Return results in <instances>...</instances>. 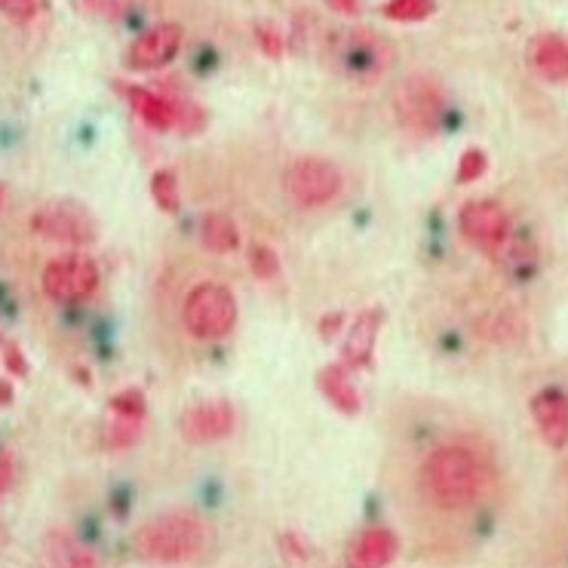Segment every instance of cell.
<instances>
[{
    "mask_svg": "<svg viewBox=\"0 0 568 568\" xmlns=\"http://www.w3.org/2000/svg\"><path fill=\"white\" fill-rule=\"evenodd\" d=\"M422 486L436 507L462 510L486 489V467L474 449L462 443H449L430 452L422 467Z\"/></svg>",
    "mask_w": 568,
    "mask_h": 568,
    "instance_id": "cell-1",
    "label": "cell"
},
{
    "mask_svg": "<svg viewBox=\"0 0 568 568\" xmlns=\"http://www.w3.org/2000/svg\"><path fill=\"white\" fill-rule=\"evenodd\" d=\"M323 59L347 83L369 87L394 65V43L372 28H338L323 40Z\"/></svg>",
    "mask_w": 568,
    "mask_h": 568,
    "instance_id": "cell-2",
    "label": "cell"
},
{
    "mask_svg": "<svg viewBox=\"0 0 568 568\" xmlns=\"http://www.w3.org/2000/svg\"><path fill=\"white\" fill-rule=\"evenodd\" d=\"M210 544L206 523L194 514L175 510L158 519H148L142 529L133 535V550L145 562L158 566H175V562H191L197 559Z\"/></svg>",
    "mask_w": 568,
    "mask_h": 568,
    "instance_id": "cell-3",
    "label": "cell"
},
{
    "mask_svg": "<svg viewBox=\"0 0 568 568\" xmlns=\"http://www.w3.org/2000/svg\"><path fill=\"white\" fill-rule=\"evenodd\" d=\"M182 317H185V329L194 338L203 342L225 338L237 326V298L222 283H197L185 295Z\"/></svg>",
    "mask_w": 568,
    "mask_h": 568,
    "instance_id": "cell-4",
    "label": "cell"
},
{
    "mask_svg": "<svg viewBox=\"0 0 568 568\" xmlns=\"http://www.w3.org/2000/svg\"><path fill=\"white\" fill-rule=\"evenodd\" d=\"M394 114L412 133H434L446 114V93L430 74H409L394 90Z\"/></svg>",
    "mask_w": 568,
    "mask_h": 568,
    "instance_id": "cell-5",
    "label": "cell"
},
{
    "mask_svg": "<svg viewBox=\"0 0 568 568\" xmlns=\"http://www.w3.org/2000/svg\"><path fill=\"white\" fill-rule=\"evenodd\" d=\"M286 194L295 206L317 210L342 194V172L323 158H298L286 170Z\"/></svg>",
    "mask_w": 568,
    "mask_h": 568,
    "instance_id": "cell-6",
    "label": "cell"
},
{
    "mask_svg": "<svg viewBox=\"0 0 568 568\" xmlns=\"http://www.w3.org/2000/svg\"><path fill=\"white\" fill-rule=\"evenodd\" d=\"M31 227L40 237L65 246H90L95 240V219L74 200H53L40 206L31 219Z\"/></svg>",
    "mask_w": 568,
    "mask_h": 568,
    "instance_id": "cell-7",
    "label": "cell"
},
{
    "mask_svg": "<svg viewBox=\"0 0 568 568\" xmlns=\"http://www.w3.org/2000/svg\"><path fill=\"white\" fill-rule=\"evenodd\" d=\"M40 283H43L47 298H53V302H87L95 292V286H99V267L87 255H65V258H55V262L43 267Z\"/></svg>",
    "mask_w": 568,
    "mask_h": 568,
    "instance_id": "cell-8",
    "label": "cell"
},
{
    "mask_svg": "<svg viewBox=\"0 0 568 568\" xmlns=\"http://www.w3.org/2000/svg\"><path fill=\"white\" fill-rule=\"evenodd\" d=\"M458 225H462L464 237L486 252L498 250L507 240V234H510V219H507V212L495 200H470V203H464Z\"/></svg>",
    "mask_w": 568,
    "mask_h": 568,
    "instance_id": "cell-9",
    "label": "cell"
},
{
    "mask_svg": "<svg viewBox=\"0 0 568 568\" xmlns=\"http://www.w3.org/2000/svg\"><path fill=\"white\" fill-rule=\"evenodd\" d=\"M234 424H237V415L227 399H206L182 412L179 430L191 443H215V439H225L234 430Z\"/></svg>",
    "mask_w": 568,
    "mask_h": 568,
    "instance_id": "cell-10",
    "label": "cell"
},
{
    "mask_svg": "<svg viewBox=\"0 0 568 568\" xmlns=\"http://www.w3.org/2000/svg\"><path fill=\"white\" fill-rule=\"evenodd\" d=\"M182 28L172 26H158L145 31L142 38L133 40V47L126 50V68H133V71H154V68H163L166 62L175 59L179 53V47H182Z\"/></svg>",
    "mask_w": 568,
    "mask_h": 568,
    "instance_id": "cell-11",
    "label": "cell"
},
{
    "mask_svg": "<svg viewBox=\"0 0 568 568\" xmlns=\"http://www.w3.org/2000/svg\"><path fill=\"white\" fill-rule=\"evenodd\" d=\"M145 424V397L139 390H123L111 399V418L105 424V446L111 449H130L142 436Z\"/></svg>",
    "mask_w": 568,
    "mask_h": 568,
    "instance_id": "cell-12",
    "label": "cell"
},
{
    "mask_svg": "<svg viewBox=\"0 0 568 568\" xmlns=\"http://www.w3.org/2000/svg\"><path fill=\"white\" fill-rule=\"evenodd\" d=\"M531 418L541 430L550 449H562L568 443V397L559 387H547L531 399Z\"/></svg>",
    "mask_w": 568,
    "mask_h": 568,
    "instance_id": "cell-13",
    "label": "cell"
},
{
    "mask_svg": "<svg viewBox=\"0 0 568 568\" xmlns=\"http://www.w3.org/2000/svg\"><path fill=\"white\" fill-rule=\"evenodd\" d=\"M399 554L397 535L390 529H366L347 547V568H387Z\"/></svg>",
    "mask_w": 568,
    "mask_h": 568,
    "instance_id": "cell-14",
    "label": "cell"
},
{
    "mask_svg": "<svg viewBox=\"0 0 568 568\" xmlns=\"http://www.w3.org/2000/svg\"><path fill=\"white\" fill-rule=\"evenodd\" d=\"M40 568H99V559H95L93 550H87L74 535L55 529L43 538V547H40Z\"/></svg>",
    "mask_w": 568,
    "mask_h": 568,
    "instance_id": "cell-15",
    "label": "cell"
},
{
    "mask_svg": "<svg viewBox=\"0 0 568 568\" xmlns=\"http://www.w3.org/2000/svg\"><path fill=\"white\" fill-rule=\"evenodd\" d=\"M378 329H382V311H363L351 323L342 347L344 366H354V369L369 366L372 354H375V342H378Z\"/></svg>",
    "mask_w": 568,
    "mask_h": 568,
    "instance_id": "cell-16",
    "label": "cell"
},
{
    "mask_svg": "<svg viewBox=\"0 0 568 568\" xmlns=\"http://www.w3.org/2000/svg\"><path fill=\"white\" fill-rule=\"evenodd\" d=\"M531 68L550 83L568 80V43L559 34H538L529 47Z\"/></svg>",
    "mask_w": 568,
    "mask_h": 568,
    "instance_id": "cell-17",
    "label": "cell"
},
{
    "mask_svg": "<svg viewBox=\"0 0 568 568\" xmlns=\"http://www.w3.org/2000/svg\"><path fill=\"white\" fill-rule=\"evenodd\" d=\"M123 95L130 99V105L139 118L145 120L151 130H158V133H166L175 126V102L170 99H163L154 90H145V87H120Z\"/></svg>",
    "mask_w": 568,
    "mask_h": 568,
    "instance_id": "cell-18",
    "label": "cell"
},
{
    "mask_svg": "<svg viewBox=\"0 0 568 568\" xmlns=\"http://www.w3.org/2000/svg\"><path fill=\"white\" fill-rule=\"evenodd\" d=\"M320 390H323V397L329 399L332 406L338 412H344V415H357L359 412V390L354 387V382H351L344 363L320 369Z\"/></svg>",
    "mask_w": 568,
    "mask_h": 568,
    "instance_id": "cell-19",
    "label": "cell"
},
{
    "mask_svg": "<svg viewBox=\"0 0 568 568\" xmlns=\"http://www.w3.org/2000/svg\"><path fill=\"white\" fill-rule=\"evenodd\" d=\"M203 243L212 252H234L240 246V231L234 219L225 212H210L203 219Z\"/></svg>",
    "mask_w": 568,
    "mask_h": 568,
    "instance_id": "cell-20",
    "label": "cell"
},
{
    "mask_svg": "<svg viewBox=\"0 0 568 568\" xmlns=\"http://www.w3.org/2000/svg\"><path fill=\"white\" fill-rule=\"evenodd\" d=\"M436 13V0H387L384 16L390 22H424Z\"/></svg>",
    "mask_w": 568,
    "mask_h": 568,
    "instance_id": "cell-21",
    "label": "cell"
},
{
    "mask_svg": "<svg viewBox=\"0 0 568 568\" xmlns=\"http://www.w3.org/2000/svg\"><path fill=\"white\" fill-rule=\"evenodd\" d=\"M151 197L163 212L179 210V182H175V172L172 170H158L151 179Z\"/></svg>",
    "mask_w": 568,
    "mask_h": 568,
    "instance_id": "cell-22",
    "label": "cell"
},
{
    "mask_svg": "<svg viewBox=\"0 0 568 568\" xmlns=\"http://www.w3.org/2000/svg\"><path fill=\"white\" fill-rule=\"evenodd\" d=\"M250 267L258 280H274L280 274L277 252L265 246V243H255L250 250Z\"/></svg>",
    "mask_w": 568,
    "mask_h": 568,
    "instance_id": "cell-23",
    "label": "cell"
},
{
    "mask_svg": "<svg viewBox=\"0 0 568 568\" xmlns=\"http://www.w3.org/2000/svg\"><path fill=\"white\" fill-rule=\"evenodd\" d=\"M489 170V158H486V151H479V148H467L464 151L462 163H458V182H476V179H483V172Z\"/></svg>",
    "mask_w": 568,
    "mask_h": 568,
    "instance_id": "cell-24",
    "label": "cell"
},
{
    "mask_svg": "<svg viewBox=\"0 0 568 568\" xmlns=\"http://www.w3.org/2000/svg\"><path fill=\"white\" fill-rule=\"evenodd\" d=\"M74 7L93 19H120L126 13V0H74Z\"/></svg>",
    "mask_w": 568,
    "mask_h": 568,
    "instance_id": "cell-25",
    "label": "cell"
},
{
    "mask_svg": "<svg viewBox=\"0 0 568 568\" xmlns=\"http://www.w3.org/2000/svg\"><path fill=\"white\" fill-rule=\"evenodd\" d=\"M255 40H258L262 53L271 55V59H280V55H283V34H280L277 26L258 22V26H255Z\"/></svg>",
    "mask_w": 568,
    "mask_h": 568,
    "instance_id": "cell-26",
    "label": "cell"
},
{
    "mask_svg": "<svg viewBox=\"0 0 568 568\" xmlns=\"http://www.w3.org/2000/svg\"><path fill=\"white\" fill-rule=\"evenodd\" d=\"M40 3L38 0H0V13L7 16V19H13V22H31L34 16H38Z\"/></svg>",
    "mask_w": 568,
    "mask_h": 568,
    "instance_id": "cell-27",
    "label": "cell"
},
{
    "mask_svg": "<svg viewBox=\"0 0 568 568\" xmlns=\"http://www.w3.org/2000/svg\"><path fill=\"white\" fill-rule=\"evenodd\" d=\"M203 111L197 105H191V102H175V126H182L185 133H197L200 126H203Z\"/></svg>",
    "mask_w": 568,
    "mask_h": 568,
    "instance_id": "cell-28",
    "label": "cell"
},
{
    "mask_svg": "<svg viewBox=\"0 0 568 568\" xmlns=\"http://www.w3.org/2000/svg\"><path fill=\"white\" fill-rule=\"evenodd\" d=\"M16 483V462L10 452H0V495L13 489Z\"/></svg>",
    "mask_w": 568,
    "mask_h": 568,
    "instance_id": "cell-29",
    "label": "cell"
},
{
    "mask_svg": "<svg viewBox=\"0 0 568 568\" xmlns=\"http://www.w3.org/2000/svg\"><path fill=\"white\" fill-rule=\"evenodd\" d=\"M3 363H7V369L13 372V375H26L28 372L26 357H22V351H19L16 344H7V347H3Z\"/></svg>",
    "mask_w": 568,
    "mask_h": 568,
    "instance_id": "cell-30",
    "label": "cell"
},
{
    "mask_svg": "<svg viewBox=\"0 0 568 568\" xmlns=\"http://www.w3.org/2000/svg\"><path fill=\"white\" fill-rule=\"evenodd\" d=\"M326 3H329L335 13H342V16H357L359 7H363L359 0H326Z\"/></svg>",
    "mask_w": 568,
    "mask_h": 568,
    "instance_id": "cell-31",
    "label": "cell"
},
{
    "mask_svg": "<svg viewBox=\"0 0 568 568\" xmlns=\"http://www.w3.org/2000/svg\"><path fill=\"white\" fill-rule=\"evenodd\" d=\"M283 547H290L292 559H307V544H302L295 535H283Z\"/></svg>",
    "mask_w": 568,
    "mask_h": 568,
    "instance_id": "cell-32",
    "label": "cell"
},
{
    "mask_svg": "<svg viewBox=\"0 0 568 568\" xmlns=\"http://www.w3.org/2000/svg\"><path fill=\"white\" fill-rule=\"evenodd\" d=\"M13 403V387L10 382H0V406H10Z\"/></svg>",
    "mask_w": 568,
    "mask_h": 568,
    "instance_id": "cell-33",
    "label": "cell"
},
{
    "mask_svg": "<svg viewBox=\"0 0 568 568\" xmlns=\"http://www.w3.org/2000/svg\"><path fill=\"white\" fill-rule=\"evenodd\" d=\"M3 197H7V194H3V185H0V206H3Z\"/></svg>",
    "mask_w": 568,
    "mask_h": 568,
    "instance_id": "cell-34",
    "label": "cell"
}]
</instances>
